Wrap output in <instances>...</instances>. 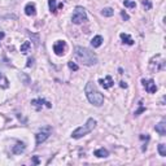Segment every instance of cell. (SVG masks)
<instances>
[{
    "instance_id": "5b68a950",
    "label": "cell",
    "mask_w": 166,
    "mask_h": 166,
    "mask_svg": "<svg viewBox=\"0 0 166 166\" xmlns=\"http://www.w3.org/2000/svg\"><path fill=\"white\" fill-rule=\"evenodd\" d=\"M158 60H160V61H157V56L151 60L149 68H151L152 72H156V73H157V72L164 70V69H165V60H164L162 57H160Z\"/></svg>"
},
{
    "instance_id": "d4e9b609",
    "label": "cell",
    "mask_w": 166,
    "mask_h": 166,
    "mask_svg": "<svg viewBox=\"0 0 166 166\" xmlns=\"http://www.w3.org/2000/svg\"><path fill=\"white\" fill-rule=\"evenodd\" d=\"M68 66L72 69V70H74V72H77L78 69H79V66H78V65L75 64V62H73V61H69L68 62Z\"/></svg>"
},
{
    "instance_id": "7402d4cb",
    "label": "cell",
    "mask_w": 166,
    "mask_h": 166,
    "mask_svg": "<svg viewBox=\"0 0 166 166\" xmlns=\"http://www.w3.org/2000/svg\"><path fill=\"white\" fill-rule=\"evenodd\" d=\"M158 153L161 157L166 156V145L165 144H158Z\"/></svg>"
},
{
    "instance_id": "ffe728a7",
    "label": "cell",
    "mask_w": 166,
    "mask_h": 166,
    "mask_svg": "<svg viewBox=\"0 0 166 166\" xmlns=\"http://www.w3.org/2000/svg\"><path fill=\"white\" fill-rule=\"evenodd\" d=\"M101 14L104 17H112L113 14H114V11H113L112 8H104V9L101 11Z\"/></svg>"
},
{
    "instance_id": "9c48e42d",
    "label": "cell",
    "mask_w": 166,
    "mask_h": 166,
    "mask_svg": "<svg viewBox=\"0 0 166 166\" xmlns=\"http://www.w3.org/2000/svg\"><path fill=\"white\" fill-rule=\"evenodd\" d=\"M99 83L101 85V87L104 90H108V88H110V87L114 86V82H113L110 75H107L105 79H99Z\"/></svg>"
},
{
    "instance_id": "cb8c5ba5",
    "label": "cell",
    "mask_w": 166,
    "mask_h": 166,
    "mask_svg": "<svg viewBox=\"0 0 166 166\" xmlns=\"http://www.w3.org/2000/svg\"><path fill=\"white\" fill-rule=\"evenodd\" d=\"M142 4H143V7L145 8V11H149L151 8H152V3L149 2V0H143Z\"/></svg>"
},
{
    "instance_id": "3957f363",
    "label": "cell",
    "mask_w": 166,
    "mask_h": 166,
    "mask_svg": "<svg viewBox=\"0 0 166 166\" xmlns=\"http://www.w3.org/2000/svg\"><path fill=\"white\" fill-rule=\"evenodd\" d=\"M95 126H96V121L94 118H88L86 122V125H83V126H81V127H78V129H75L73 131L72 138L73 139H81L83 136H86L87 134H90L91 131L95 129Z\"/></svg>"
},
{
    "instance_id": "d6986e66",
    "label": "cell",
    "mask_w": 166,
    "mask_h": 166,
    "mask_svg": "<svg viewBox=\"0 0 166 166\" xmlns=\"http://www.w3.org/2000/svg\"><path fill=\"white\" fill-rule=\"evenodd\" d=\"M30 47H31V43H30V42H24V44L21 46V48H20L21 53H27V51L30 49Z\"/></svg>"
},
{
    "instance_id": "6da1fadb",
    "label": "cell",
    "mask_w": 166,
    "mask_h": 166,
    "mask_svg": "<svg viewBox=\"0 0 166 166\" xmlns=\"http://www.w3.org/2000/svg\"><path fill=\"white\" fill-rule=\"evenodd\" d=\"M74 57L78 62H81L86 66H92L97 64V57L94 52H91L88 48L85 47H75L74 48Z\"/></svg>"
},
{
    "instance_id": "277c9868",
    "label": "cell",
    "mask_w": 166,
    "mask_h": 166,
    "mask_svg": "<svg viewBox=\"0 0 166 166\" xmlns=\"http://www.w3.org/2000/svg\"><path fill=\"white\" fill-rule=\"evenodd\" d=\"M72 21H73V24H75V25H81L83 22H87L86 11L83 9L82 7H77L72 16Z\"/></svg>"
},
{
    "instance_id": "7a4b0ae2",
    "label": "cell",
    "mask_w": 166,
    "mask_h": 166,
    "mask_svg": "<svg viewBox=\"0 0 166 166\" xmlns=\"http://www.w3.org/2000/svg\"><path fill=\"white\" fill-rule=\"evenodd\" d=\"M85 92H86V96L88 99V101L92 104L95 107H101L103 103H104V96L103 94H100L97 88L95 87V85L92 82H88L85 87Z\"/></svg>"
},
{
    "instance_id": "9a60e30c",
    "label": "cell",
    "mask_w": 166,
    "mask_h": 166,
    "mask_svg": "<svg viewBox=\"0 0 166 166\" xmlns=\"http://www.w3.org/2000/svg\"><path fill=\"white\" fill-rule=\"evenodd\" d=\"M94 155H95L96 157H99V158H107V157L109 156V152L105 149V148H100V149L95 151Z\"/></svg>"
},
{
    "instance_id": "52a82bcc",
    "label": "cell",
    "mask_w": 166,
    "mask_h": 166,
    "mask_svg": "<svg viewBox=\"0 0 166 166\" xmlns=\"http://www.w3.org/2000/svg\"><path fill=\"white\" fill-rule=\"evenodd\" d=\"M31 105L35 108L37 110H40L43 105H46L47 108H52V104L46 101L44 99H34V100H31Z\"/></svg>"
},
{
    "instance_id": "4dcf8cb0",
    "label": "cell",
    "mask_w": 166,
    "mask_h": 166,
    "mask_svg": "<svg viewBox=\"0 0 166 166\" xmlns=\"http://www.w3.org/2000/svg\"><path fill=\"white\" fill-rule=\"evenodd\" d=\"M3 38H4V33H3V31H0V40H2Z\"/></svg>"
},
{
    "instance_id": "4316f807",
    "label": "cell",
    "mask_w": 166,
    "mask_h": 166,
    "mask_svg": "<svg viewBox=\"0 0 166 166\" xmlns=\"http://www.w3.org/2000/svg\"><path fill=\"white\" fill-rule=\"evenodd\" d=\"M33 64H34V59H31V57H30V59L27 60V64H26V66H27V68H30V66H33Z\"/></svg>"
},
{
    "instance_id": "ac0fdd59",
    "label": "cell",
    "mask_w": 166,
    "mask_h": 166,
    "mask_svg": "<svg viewBox=\"0 0 166 166\" xmlns=\"http://www.w3.org/2000/svg\"><path fill=\"white\" fill-rule=\"evenodd\" d=\"M123 5L126 8H130V9H135L136 8V3L134 0H123Z\"/></svg>"
},
{
    "instance_id": "ba28073f",
    "label": "cell",
    "mask_w": 166,
    "mask_h": 166,
    "mask_svg": "<svg viewBox=\"0 0 166 166\" xmlns=\"http://www.w3.org/2000/svg\"><path fill=\"white\" fill-rule=\"evenodd\" d=\"M143 83V86H144V88H145V91H148L149 94H156V91H157V86H156V83L153 82V79H143L142 81Z\"/></svg>"
},
{
    "instance_id": "484cf974",
    "label": "cell",
    "mask_w": 166,
    "mask_h": 166,
    "mask_svg": "<svg viewBox=\"0 0 166 166\" xmlns=\"http://www.w3.org/2000/svg\"><path fill=\"white\" fill-rule=\"evenodd\" d=\"M121 16H122V18H123L125 21H129V18H130L129 14H127V13H126L125 11H122V12H121Z\"/></svg>"
},
{
    "instance_id": "5bb4252c",
    "label": "cell",
    "mask_w": 166,
    "mask_h": 166,
    "mask_svg": "<svg viewBox=\"0 0 166 166\" xmlns=\"http://www.w3.org/2000/svg\"><path fill=\"white\" fill-rule=\"evenodd\" d=\"M103 42H104V39H103L101 35H96V37L92 38V40H91V46H92L94 48H99L103 44Z\"/></svg>"
},
{
    "instance_id": "7c38bea8",
    "label": "cell",
    "mask_w": 166,
    "mask_h": 166,
    "mask_svg": "<svg viewBox=\"0 0 166 166\" xmlns=\"http://www.w3.org/2000/svg\"><path fill=\"white\" fill-rule=\"evenodd\" d=\"M155 130H156V132H158L161 135V136H165L166 135V123L165 122H160V123L156 125Z\"/></svg>"
},
{
    "instance_id": "83f0119b",
    "label": "cell",
    "mask_w": 166,
    "mask_h": 166,
    "mask_svg": "<svg viewBox=\"0 0 166 166\" xmlns=\"http://www.w3.org/2000/svg\"><path fill=\"white\" fill-rule=\"evenodd\" d=\"M33 161H34V164H37V165L39 164V158H38L37 156H34V157H33Z\"/></svg>"
},
{
    "instance_id": "8fae6325",
    "label": "cell",
    "mask_w": 166,
    "mask_h": 166,
    "mask_svg": "<svg viewBox=\"0 0 166 166\" xmlns=\"http://www.w3.org/2000/svg\"><path fill=\"white\" fill-rule=\"evenodd\" d=\"M25 13L26 16H35L37 14V8L34 3H27L25 7Z\"/></svg>"
},
{
    "instance_id": "8992f818",
    "label": "cell",
    "mask_w": 166,
    "mask_h": 166,
    "mask_svg": "<svg viewBox=\"0 0 166 166\" xmlns=\"http://www.w3.org/2000/svg\"><path fill=\"white\" fill-rule=\"evenodd\" d=\"M65 48H66V43L64 40H57L53 44V51L57 56H62L65 53Z\"/></svg>"
},
{
    "instance_id": "f1b7e54d",
    "label": "cell",
    "mask_w": 166,
    "mask_h": 166,
    "mask_svg": "<svg viewBox=\"0 0 166 166\" xmlns=\"http://www.w3.org/2000/svg\"><path fill=\"white\" fill-rule=\"evenodd\" d=\"M140 139L142 140H144V139H145V140H149V136H148V135H145V136H144V135H140Z\"/></svg>"
},
{
    "instance_id": "4fadbf2b",
    "label": "cell",
    "mask_w": 166,
    "mask_h": 166,
    "mask_svg": "<svg viewBox=\"0 0 166 166\" xmlns=\"http://www.w3.org/2000/svg\"><path fill=\"white\" fill-rule=\"evenodd\" d=\"M25 149H26V145H25L24 143H17L16 145L12 148V152H13L14 155H21Z\"/></svg>"
},
{
    "instance_id": "f546056e",
    "label": "cell",
    "mask_w": 166,
    "mask_h": 166,
    "mask_svg": "<svg viewBox=\"0 0 166 166\" xmlns=\"http://www.w3.org/2000/svg\"><path fill=\"white\" fill-rule=\"evenodd\" d=\"M120 86L122 87V88H127V85H126L125 82H121V83H120Z\"/></svg>"
},
{
    "instance_id": "30bf717a",
    "label": "cell",
    "mask_w": 166,
    "mask_h": 166,
    "mask_svg": "<svg viewBox=\"0 0 166 166\" xmlns=\"http://www.w3.org/2000/svg\"><path fill=\"white\" fill-rule=\"evenodd\" d=\"M48 136H49V132H47V131H40V132H38L35 135V142H37V145H40L42 143H44Z\"/></svg>"
},
{
    "instance_id": "e0dca14e",
    "label": "cell",
    "mask_w": 166,
    "mask_h": 166,
    "mask_svg": "<svg viewBox=\"0 0 166 166\" xmlns=\"http://www.w3.org/2000/svg\"><path fill=\"white\" fill-rule=\"evenodd\" d=\"M48 5H49L51 13H53V14L57 13V2L56 0H48Z\"/></svg>"
},
{
    "instance_id": "2e32d148",
    "label": "cell",
    "mask_w": 166,
    "mask_h": 166,
    "mask_svg": "<svg viewBox=\"0 0 166 166\" xmlns=\"http://www.w3.org/2000/svg\"><path fill=\"white\" fill-rule=\"evenodd\" d=\"M120 37H121L122 42H123L125 44H129V46H132V44H134V40H132V39H131V37L129 35V34H126V33H122Z\"/></svg>"
},
{
    "instance_id": "603a6c76",
    "label": "cell",
    "mask_w": 166,
    "mask_h": 166,
    "mask_svg": "<svg viewBox=\"0 0 166 166\" xmlns=\"http://www.w3.org/2000/svg\"><path fill=\"white\" fill-rule=\"evenodd\" d=\"M143 112H145V107H143V105H142V103H139V109L134 113V116H135V117H139Z\"/></svg>"
},
{
    "instance_id": "44dd1931",
    "label": "cell",
    "mask_w": 166,
    "mask_h": 166,
    "mask_svg": "<svg viewBox=\"0 0 166 166\" xmlns=\"http://www.w3.org/2000/svg\"><path fill=\"white\" fill-rule=\"evenodd\" d=\"M0 86H2L3 88H7V87L9 86V85H8V79H7V78L4 77V75H3L2 73H0Z\"/></svg>"
}]
</instances>
